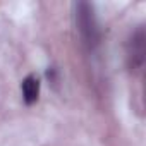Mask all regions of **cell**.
<instances>
[{"mask_svg":"<svg viewBox=\"0 0 146 146\" xmlns=\"http://www.w3.org/2000/svg\"><path fill=\"white\" fill-rule=\"evenodd\" d=\"M146 60V33L144 28L139 26L127 41V65L131 70H137L143 67Z\"/></svg>","mask_w":146,"mask_h":146,"instance_id":"cell-2","label":"cell"},{"mask_svg":"<svg viewBox=\"0 0 146 146\" xmlns=\"http://www.w3.org/2000/svg\"><path fill=\"white\" fill-rule=\"evenodd\" d=\"M40 78L36 74H28L23 83H21V91H23V100L26 105H33L36 103L38 96H40Z\"/></svg>","mask_w":146,"mask_h":146,"instance_id":"cell-3","label":"cell"},{"mask_svg":"<svg viewBox=\"0 0 146 146\" xmlns=\"http://www.w3.org/2000/svg\"><path fill=\"white\" fill-rule=\"evenodd\" d=\"M76 24H78L83 43L90 48H95L100 43V29L95 16V9L90 2L76 4Z\"/></svg>","mask_w":146,"mask_h":146,"instance_id":"cell-1","label":"cell"}]
</instances>
